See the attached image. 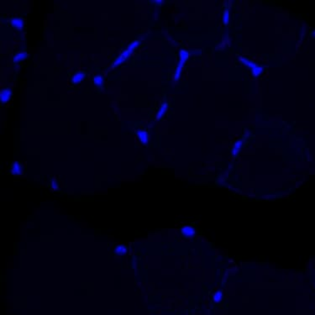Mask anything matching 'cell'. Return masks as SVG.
<instances>
[{
  "label": "cell",
  "mask_w": 315,
  "mask_h": 315,
  "mask_svg": "<svg viewBox=\"0 0 315 315\" xmlns=\"http://www.w3.org/2000/svg\"><path fill=\"white\" fill-rule=\"evenodd\" d=\"M86 77V72L84 71H77L71 77V83L73 85H77L80 83Z\"/></svg>",
  "instance_id": "obj_7"
},
{
  "label": "cell",
  "mask_w": 315,
  "mask_h": 315,
  "mask_svg": "<svg viewBox=\"0 0 315 315\" xmlns=\"http://www.w3.org/2000/svg\"><path fill=\"white\" fill-rule=\"evenodd\" d=\"M223 21L224 24H228L230 22V12L228 9L224 10V12H223Z\"/></svg>",
  "instance_id": "obj_15"
},
{
  "label": "cell",
  "mask_w": 315,
  "mask_h": 315,
  "mask_svg": "<svg viewBox=\"0 0 315 315\" xmlns=\"http://www.w3.org/2000/svg\"><path fill=\"white\" fill-rule=\"evenodd\" d=\"M195 234H196V231L191 226L186 225L181 229V235L185 238H192L195 235Z\"/></svg>",
  "instance_id": "obj_6"
},
{
  "label": "cell",
  "mask_w": 315,
  "mask_h": 315,
  "mask_svg": "<svg viewBox=\"0 0 315 315\" xmlns=\"http://www.w3.org/2000/svg\"><path fill=\"white\" fill-rule=\"evenodd\" d=\"M10 24L11 25L16 29L17 31H21L24 29V21L22 18H19V17H15V18H12L10 19Z\"/></svg>",
  "instance_id": "obj_5"
},
{
  "label": "cell",
  "mask_w": 315,
  "mask_h": 315,
  "mask_svg": "<svg viewBox=\"0 0 315 315\" xmlns=\"http://www.w3.org/2000/svg\"><path fill=\"white\" fill-rule=\"evenodd\" d=\"M139 44V40H135V41H133L132 43H130V44L129 45V46L127 47V49H125L123 52L121 53V55L114 62L112 67H118L119 65H120L121 63H123L125 60H127V59L130 56L132 52L137 48Z\"/></svg>",
  "instance_id": "obj_1"
},
{
  "label": "cell",
  "mask_w": 315,
  "mask_h": 315,
  "mask_svg": "<svg viewBox=\"0 0 315 315\" xmlns=\"http://www.w3.org/2000/svg\"><path fill=\"white\" fill-rule=\"evenodd\" d=\"M127 250H128L127 246H124V245H120V246H118L116 247L115 250H114V253H115L116 255H124V254L126 253Z\"/></svg>",
  "instance_id": "obj_12"
},
{
  "label": "cell",
  "mask_w": 315,
  "mask_h": 315,
  "mask_svg": "<svg viewBox=\"0 0 315 315\" xmlns=\"http://www.w3.org/2000/svg\"><path fill=\"white\" fill-rule=\"evenodd\" d=\"M188 56H189V53H188V51H187L186 50H181V51H179V58H180V60H179L178 65H177L176 71H175V73H174V79H175L176 81H178L180 77H181L182 70L183 68V66H184L185 62H187Z\"/></svg>",
  "instance_id": "obj_2"
},
{
  "label": "cell",
  "mask_w": 315,
  "mask_h": 315,
  "mask_svg": "<svg viewBox=\"0 0 315 315\" xmlns=\"http://www.w3.org/2000/svg\"><path fill=\"white\" fill-rule=\"evenodd\" d=\"M92 82H93V83L96 85V86L102 87L103 84V83H104V78H103V76H101V75H96V76H94L93 78H92Z\"/></svg>",
  "instance_id": "obj_11"
},
{
  "label": "cell",
  "mask_w": 315,
  "mask_h": 315,
  "mask_svg": "<svg viewBox=\"0 0 315 315\" xmlns=\"http://www.w3.org/2000/svg\"><path fill=\"white\" fill-rule=\"evenodd\" d=\"M136 135L138 136V139H139V141L143 144V145H147L149 140H150V135L148 134L147 131L145 130H139L136 131Z\"/></svg>",
  "instance_id": "obj_8"
},
{
  "label": "cell",
  "mask_w": 315,
  "mask_h": 315,
  "mask_svg": "<svg viewBox=\"0 0 315 315\" xmlns=\"http://www.w3.org/2000/svg\"><path fill=\"white\" fill-rule=\"evenodd\" d=\"M28 56V53L26 51H19L18 52L17 54L14 57V62L15 63H18L19 62H22L24 59H26Z\"/></svg>",
  "instance_id": "obj_10"
},
{
  "label": "cell",
  "mask_w": 315,
  "mask_h": 315,
  "mask_svg": "<svg viewBox=\"0 0 315 315\" xmlns=\"http://www.w3.org/2000/svg\"><path fill=\"white\" fill-rule=\"evenodd\" d=\"M242 145H243V142H242L241 140H239L238 142L235 143V147H234V149H233V151H232V153H233L234 155H236L239 153L240 148L242 147Z\"/></svg>",
  "instance_id": "obj_14"
},
{
  "label": "cell",
  "mask_w": 315,
  "mask_h": 315,
  "mask_svg": "<svg viewBox=\"0 0 315 315\" xmlns=\"http://www.w3.org/2000/svg\"><path fill=\"white\" fill-rule=\"evenodd\" d=\"M13 95V92L9 87H4L0 92V101L3 104L7 103L11 99V97Z\"/></svg>",
  "instance_id": "obj_4"
},
{
  "label": "cell",
  "mask_w": 315,
  "mask_h": 315,
  "mask_svg": "<svg viewBox=\"0 0 315 315\" xmlns=\"http://www.w3.org/2000/svg\"><path fill=\"white\" fill-rule=\"evenodd\" d=\"M167 106H168V105H167V103H165L162 104V107L159 109V111H158V113H157V114H156V119H157V120L160 119H162V116L164 115V114L166 113V111H167Z\"/></svg>",
  "instance_id": "obj_13"
},
{
  "label": "cell",
  "mask_w": 315,
  "mask_h": 315,
  "mask_svg": "<svg viewBox=\"0 0 315 315\" xmlns=\"http://www.w3.org/2000/svg\"><path fill=\"white\" fill-rule=\"evenodd\" d=\"M239 61L242 62V63H244L246 67H248L249 68H250V69L252 70V73H253L254 77H258V76L261 75V73L262 72V71H263V68H262L261 67L257 66L255 62H250V61H249V60H246V59L243 58V57H239Z\"/></svg>",
  "instance_id": "obj_3"
},
{
  "label": "cell",
  "mask_w": 315,
  "mask_h": 315,
  "mask_svg": "<svg viewBox=\"0 0 315 315\" xmlns=\"http://www.w3.org/2000/svg\"><path fill=\"white\" fill-rule=\"evenodd\" d=\"M51 188L53 190H57L59 188V185H58L57 182L56 180H52L51 182Z\"/></svg>",
  "instance_id": "obj_17"
},
{
  "label": "cell",
  "mask_w": 315,
  "mask_h": 315,
  "mask_svg": "<svg viewBox=\"0 0 315 315\" xmlns=\"http://www.w3.org/2000/svg\"><path fill=\"white\" fill-rule=\"evenodd\" d=\"M153 3H159V4L162 5V3H164V1H153Z\"/></svg>",
  "instance_id": "obj_18"
},
{
  "label": "cell",
  "mask_w": 315,
  "mask_h": 315,
  "mask_svg": "<svg viewBox=\"0 0 315 315\" xmlns=\"http://www.w3.org/2000/svg\"><path fill=\"white\" fill-rule=\"evenodd\" d=\"M222 298H223V293L221 291H219L216 293H214V301L216 302V303H219L222 300Z\"/></svg>",
  "instance_id": "obj_16"
},
{
  "label": "cell",
  "mask_w": 315,
  "mask_h": 315,
  "mask_svg": "<svg viewBox=\"0 0 315 315\" xmlns=\"http://www.w3.org/2000/svg\"><path fill=\"white\" fill-rule=\"evenodd\" d=\"M11 173L14 176H19L23 173V167L21 163L19 162H15L13 163L11 167Z\"/></svg>",
  "instance_id": "obj_9"
}]
</instances>
